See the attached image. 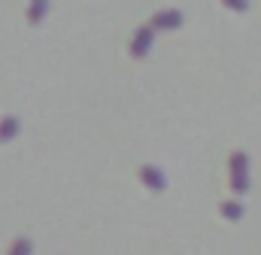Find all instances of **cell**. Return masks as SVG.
<instances>
[{"label": "cell", "instance_id": "cell-7", "mask_svg": "<svg viewBox=\"0 0 261 255\" xmlns=\"http://www.w3.org/2000/svg\"><path fill=\"white\" fill-rule=\"evenodd\" d=\"M231 173H246V152L231 155Z\"/></svg>", "mask_w": 261, "mask_h": 255}, {"label": "cell", "instance_id": "cell-3", "mask_svg": "<svg viewBox=\"0 0 261 255\" xmlns=\"http://www.w3.org/2000/svg\"><path fill=\"white\" fill-rule=\"evenodd\" d=\"M176 24H182V15H179L176 9L158 12V15L152 18V28H155V31H164V28H176Z\"/></svg>", "mask_w": 261, "mask_h": 255}, {"label": "cell", "instance_id": "cell-4", "mask_svg": "<svg viewBox=\"0 0 261 255\" xmlns=\"http://www.w3.org/2000/svg\"><path fill=\"white\" fill-rule=\"evenodd\" d=\"M46 9H49V0H31V3H28V21H31V24L43 21Z\"/></svg>", "mask_w": 261, "mask_h": 255}, {"label": "cell", "instance_id": "cell-9", "mask_svg": "<svg viewBox=\"0 0 261 255\" xmlns=\"http://www.w3.org/2000/svg\"><path fill=\"white\" fill-rule=\"evenodd\" d=\"M222 3L231 6L234 12H246V9H249V0H222Z\"/></svg>", "mask_w": 261, "mask_h": 255}, {"label": "cell", "instance_id": "cell-6", "mask_svg": "<svg viewBox=\"0 0 261 255\" xmlns=\"http://www.w3.org/2000/svg\"><path fill=\"white\" fill-rule=\"evenodd\" d=\"M222 216H225V219H240V216H243V207H240L237 200H225V203H222Z\"/></svg>", "mask_w": 261, "mask_h": 255}, {"label": "cell", "instance_id": "cell-1", "mask_svg": "<svg viewBox=\"0 0 261 255\" xmlns=\"http://www.w3.org/2000/svg\"><path fill=\"white\" fill-rule=\"evenodd\" d=\"M152 40H155V28H152V24H149V28H140L137 37L130 40V55H134V58H143V55L149 52Z\"/></svg>", "mask_w": 261, "mask_h": 255}, {"label": "cell", "instance_id": "cell-8", "mask_svg": "<svg viewBox=\"0 0 261 255\" xmlns=\"http://www.w3.org/2000/svg\"><path fill=\"white\" fill-rule=\"evenodd\" d=\"M231 186H234V191H246V189H249L246 173H231Z\"/></svg>", "mask_w": 261, "mask_h": 255}, {"label": "cell", "instance_id": "cell-2", "mask_svg": "<svg viewBox=\"0 0 261 255\" xmlns=\"http://www.w3.org/2000/svg\"><path fill=\"white\" fill-rule=\"evenodd\" d=\"M140 180H143L146 189H155V191H161L164 186H167V183H164V173H161L158 167H152V164L140 167Z\"/></svg>", "mask_w": 261, "mask_h": 255}, {"label": "cell", "instance_id": "cell-5", "mask_svg": "<svg viewBox=\"0 0 261 255\" xmlns=\"http://www.w3.org/2000/svg\"><path fill=\"white\" fill-rule=\"evenodd\" d=\"M15 134H18V119H12V116H9V119H3V122H0V143L12 140Z\"/></svg>", "mask_w": 261, "mask_h": 255}]
</instances>
